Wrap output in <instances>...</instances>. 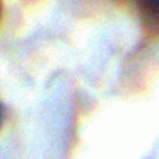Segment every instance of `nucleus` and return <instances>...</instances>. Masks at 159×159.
Masks as SVG:
<instances>
[{"instance_id": "nucleus-2", "label": "nucleus", "mask_w": 159, "mask_h": 159, "mask_svg": "<svg viewBox=\"0 0 159 159\" xmlns=\"http://www.w3.org/2000/svg\"><path fill=\"white\" fill-rule=\"evenodd\" d=\"M4 120H5V108L0 101V130H2V125H4Z\"/></svg>"}, {"instance_id": "nucleus-1", "label": "nucleus", "mask_w": 159, "mask_h": 159, "mask_svg": "<svg viewBox=\"0 0 159 159\" xmlns=\"http://www.w3.org/2000/svg\"><path fill=\"white\" fill-rule=\"evenodd\" d=\"M135 11L144 33L159 39V0H135Z\"/></svg>"}, {"instance_id": "nucleus-3", "label": "nucleus", "mask_w": 159, "mask_h": 159, "mask_svg": "<svg viewBox=\"0 0 159 159\" xmlns=\"http://www.w3.org/2000/svg\"><path fill=\"white\" fill-rule=\"evenodd\" d=\"M2 11H4V5H2V0H0V21H2Z\"/></svg>"}]
</instances>
